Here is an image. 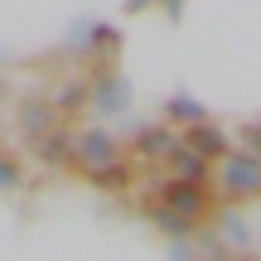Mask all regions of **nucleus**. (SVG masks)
<instances>
[{
  "label": "nucleus",
  "instance_id": "f257e3e1",
  "mask_svg": "<svg viewBox=\"0 0 261 261\" xmlns=\"http://www.w3.org/2000/svg\"><path fill=\"white\" fill-rule=\"evenodd\" d=\"M218 165H223V169H218V184H223L232 198L261 194V155H256V150H227Z\"/></svg>",
  "mask_w": 261,
  "mask_h": 261
},
{
  "label": "nucleus",
  "instance_id": "f03ea898",
  "mask_svg": "<svg viewBox=\"0 0 261 261\" xmlns=\"http://www.w3.org/2000/svg\"><path fill=\"white\" fill-rule=\"evenodd\" d=\"M160 203H169L174 213L184 218H208V208H213V198H208V184H194V179H169V184H160Z\"/></svg>",
  "mask_w": 261,
  "mask_h": 261
},
{
  "label": "nucleus",
  "instance_id": "7ed1b4c3",
  "mask_svg": "<svg viewBox=\"0 0 261 261\" xmlns=\"http://www.w3.org/2000/svg\"><path fill=\"white\" fill-rule=\"evenodd\" d=\"M179 140H184L189 150H198V155H208V160H223L227 150H232V145H227V136H223V126H213L208 116H203V121H194Z\"/></svg>",
  "mask_w": 261,
  "mask_h": 261
},
{
  "label": "nucleus",
  "instance_id": "20e7f679",
  "mask_svg": "<svg viewBox=\"0 0 261 261\" xmlns=\"http://www.w3.org/2000/svg\"><path fill=\"white\" fill-rule=\"evenodd\" d=\"M112 155H116V140L107 136V130H87V136H77V140H73V160H77L83 169L107 165Z\"/></svg>",
  "mask_w": 261,
  "mask_h": 261
},
{
  "label": "nucleus",
  "instance_id": "39448f33",
  "mask_svg": "<svg viewBox=\"0 0 261 261\" xmlns=\"http://www.w3.org/2000/svg\"><path fill=\"white\" fill-rule=\"evenodd\" d=\"M174 145H179V136L169 126H145L140 130V140H136V155H145V160H169L174 155Z\"/></svg>",
  "mask_w": 261,
  "mask_h": 261
},
{
  "label": "nucleus",
  "instance_id": "423d86ee",
  "mask_svg": "<svg viewBox=\"0 0 261 261\" xmlns=\"http://www.w3.org/2000/svg\"><path fill=\"white\" fill-rule=\"evenodd\" d=\"M169 165H174V174H179V179L208 184V165H213V160H208V155H198V150H189L184 140H179V145H174V155H169Z\"/></svg>",
  "mask_w": 261,
  "mask_h": 261
},
{
  "label": "nucleus",
  "instance_id": "0eeeda50",
  "mask_svg": "<svg viewBox=\"0 0 261 261\" xmlns=\"http://www.w3.org/2000/svg\"><path fill=\"white\" fill-rule=\"evenodd\" d=\"M150 218H155V227H160V232H169V237H189V232H194V218H184V213H174V208H169V203H155V208H150Z\"/></svg>",
  "mask_w": 261,
  "mask_h": 261
},
{
  "label": "nucleus",
  "instance_id": "6e6552de",
  "mask_svg": "<svg viewBox=\"0 0 261 261\" xmlns=\"http://www.w3.org/2000/svg\"><path fill=\"white\" fill-rule=\"evenodd\" d=\"M39 140V160H48V165H58V160H73V140L63 136V130H44V136H34Z\"/></svg>",
  "mask_w": 261,
  "mask_h": 261
},
{
  "label": "nucleus",
  "instance_id": "1a4fd4ad",
  "mask_svg": "<svg viewBox=\"0 0 261 261\" xmlns=\"http://www.w3.org/2000/svg\"><path fill=\"white\" fill-rule=\"evenodd\" d=\"M92 102L102 107V112H121V107H126V83H121V77H102V83H92Z\"/></svg>",
  "mask_w": 261,
  "mask_h": 261
},
{
  "label": "nucleus",
  "instance_id": "9d476101",
  "mask_svg": "<svg viewBox=\"0 0 261 261\" xmlns=\"http://www.w3.org/2000/svg\"><path fill=\"white\" fill-rule=\"evenodd\" d=\"M165 116L169 121H179V126H194V121H203V102H194V97H169L165 102Z\"/></svg>",
  "mask_w": 261,
  "mask_h": 261
},
{
  "label": "nucleus",
  "instance_id": "9b49d317",
  "mask_svg": "<svg viewBox=\"0 0 261 261\" xmlns=\"http://www.w3.org/2000/svg\"><path fill=\"white\" fill-rule=\"evenodd\" d=\"M19 121H24L29 136H44V130H54V102H29Z\"/></svg>",
  "mask_w": 261,
  "mask_h": 261
},
{
  "label": "nucleus",
  "instance_id": "f8f14e48",
  "mask_svg": "<svg viewBox=\"0 0 261 261\" xmlns=\"http://www.w3.org/2000/svg\"><path fill=\"white\" fill-rule=\"evenodd\" d=\"M87 174H92V184H102V189H121L126 179H130V169L121 165V160H107V165H97V169H87Z\"/></svg>",
  "mask_w": 261,
  "mask_h": 261
},
{
  "label": "nucleus",
  "instance_id": "ddd939ff",
  "mask_svg": "<svg viewBox=\"0 0 261 261\" xmlns=\"http://www.w3.org/2000/svg\"><path fill=\"white\" fill-rule=\"evenodd\" d=\"M87 97H92V83H68L63 92H58V102H54V107H58V112H77Z\"/></svg>",
  "mask_w": 261,
  "mask_h": 261
},
{
  "label": "nucleus",
  "instance_id": "4468645a",
  "mask_svg": "<svg viewBox=\"0 0 261 261\" xmlns=\"http://www.w3.org/2000/svg\"><path fill=\"white\" fill-rule=\"evenodd\" d=\"M223 232H227V247H252V227L237 213H223Z\"/></svg>",
  "mask_w": 261,
  "mask_h": 261
},
{
  "label": "nucleus",
  "instance_id": "2eb2a0df",
  "mask_svg": "<svg viewBox=\"0 0 261 261\" xmlns=\"http://www.w3.org/2000/svg\"><path fill=\"white\" fill-rule=\"evenodd\" d=\"M15 184H19V165L0 155V189H15Z\"/></svg>",
  "mask_w": 261,
  "mask_h": 261
},
{
  "label": "nucleus",
  "instance_id": "dca6fc26",
  "mask_svg": "<svg viewBox=\"0 0 261 261\" xmlns=\"http://www.w3.org/2000/svg\"><path fill=\"white\" fill-rule=\"evenodd\" d=\"M247 150H256V155H261V126H247Z\"/></svg>",
  "mask_w": 261,
  "mask_h": 261
},
{
  "label": "nucleus",
  "instance_id": "f3484780",
  "mask_svg": "<svg viewBox=\"0 0 261 261\" xmlns=\"http://www.w3.org/2000/svg\"><path fill=\"white\" fill-rule=\"evenodd\" d=\"M165 10H169V19H179L184 15V0H165Z\"/></svg>",
  "mask_w": 261,
  "mask_h": 261
},
{
  "label": "nucleus",
  "instance_id": "a211bd4d",
  "mask_svg": "<svg viewBox=\"0 0 261 261\" xmlns=\"http://www.w3.org/2000/svg\"><path fill=\"white\" fill-rule=\"evenodd\" d=\"M150 5H155V0H126V10H130V15H140V10H150Z\"/></svg>",
  "mask_w": 261,
  "mask_h": 261
}]
</instances>
